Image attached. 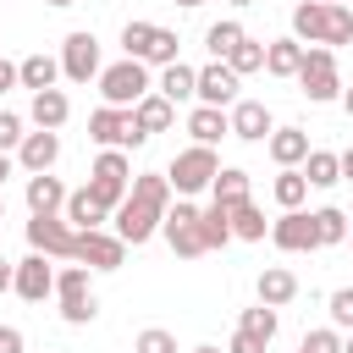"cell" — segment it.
I'll use <instances>...</instances> for the list:
<instances>
[{
    "label": "cell",
    "instance_id": "cell-10",
    "mask_svg": "<svg viewBox=\"0 0 353 353\" xmlns=\"http://www.w3.org/2000/svg\"><path fill=\"white\" fill-rule=\"evenodd\" d=\"M11 292L22 298V303H44L50 292H55V265H50V254H28V259H17V270H11Z\"/></svg>",
    "mask_w": 353,
    "mask_h": 353
},
{
    "label": "cell",
    "instance_id": "cell-33",
    "mask_svg": "<svg viewBox=\"0 0 353 353\" xmlns=\"http://www.w3.org/2000/svg\"><path fill=\"white\" fill-rule=\"evenodd\" d=\"M199 232H204V248H226L232 243V215L221 204H210V210H199Z\"/></svg>",
    "mask_w": 353,
    "mask_h": 353
},
{
    "label": "cell",
    "instance_id": "cell-57",
    "mask_svg": "<svg viewBox=\"0 0 353 353\" xmlns=\"http://www.w3.org/2000/svg\"><path fill=\"white\" fill-rule=\"evenodd\" d=\"M347 243H353V221H347Z\"/></svg>",
    "mask_w": 353,
    "mask_h": 353
},
{
    "label": "cell",
    "instance_id": "cell-45",
    "mask_svg": "<svg viewBox=\"0 0 353 353\" xmlns=\"http://www.w3.org/2000/svg\"><path fill=\"white\" fill-rule=\"evenodd\" d=\"M226 353H265V342H259V336H248V331H237Z\"/></svg>",
    "mask_w": 353,
    "mask_h": 353
},
{
    "label": "cell",
    "instance_id": "cell-15",
    "mask_svg": "<svg viewBox=\"0 0 353 353\" xmlns=\"http://www.w3.org/2000/svg\"><path fill=\"white\" fill-rule=\"evenodd\" d=\"M55 160H61V138H55L50 127H39V132H22V143H17V165H22L28 176L50 171Z\"/></svg>",
    "mask_w": 353,
    "mask_h": 353
},
{
    "label": "cell",
    "instance_id": "cell-50",
    "mask_svg": "<svg viewBox=\"0 0 353 353\" xmlns=\"http://www.w3.org/2000/svg\"><path fill=\"white\" fill-rule=\"evenodd\" d=\"M342 110H347V116H353V88H342Z\"/></svg>",
    "mask_w": 353,
    "mask_h": 353
},
{
    "label": "cell",
    "instance_id": "cell-32",
    "mask_svg": "<svg viewBox=\"0 0 353 353\" xmlns=\"http://www.w3.org/2000/svg\"><path fill=\"white\" fill-rule=\"evenodd\" d=\"M309 221H314V243H320V248H336V243H347V215H342L336 204H325V210H309Z\"/></svg>",
    "mask_w": 353,
    "mask_h": 353
},
{
    "label": "cell",
    "instance_id": "cell-51",
    "mask_svg": "<svg viewBox=\"0 0 353 353\" xmlns=\"http://www.w3.org/2000/svg\"><path fill=\"white\" fill-rule=\"evenodd\" d=\"M193 353H221V347H215V342H204V347H193Z\"/></svg>",
    "mask_w": 353,
    "mask_h": 353
},
{
    "label": "cell",
    "instance_id": "cell-39",
    "mask_svg": "<svg viewBox=\"0 0 353 353\" xmlns=\"http://www.w3.org/2000/svg\"><path fill=\"white\" fill-rule=\"evenodd\" d=\"M132 353H176V336H171L165 325H149V331H138Z\"/></svg>",
    "mask_w": 353,
    "mask_h": 353
},
{
    "label": "cell",
    "instance_id": "cell-25",
    "mask_svg": "<svg viewBox=\"0 0 353 353\" xmlns=\"http://www.w3.org/2000/svg\"><path fill=\"white\" fill-rule=\"evenodd\" d=\"M243 199H248V171H237V165H221V171H215V182H210V204L232 210V204H243Z\"/></svg>",
    "mask_w": 353,
    "mask_h": 353
},
{
    "label": "cell",
    "instance_id": "cell-38",
    "mask_svg": "<svg viewBox=\"0 0 353 353\" xmlns=\"http://www.w3.org/2000/svg\"><path fill=\"white\" fill-rule=\"evenodd\" d=\"M149 39H154V22H127V28H121V50H127L132 61H143Z\"/></svg>",
    "mask_w": 353,
    "mask_h": 353
},
{
    "label": "cell",
    "instance_id": "cell-16",
    "mask_svg": "<svg viewBox=\"0 0 353 353\" xmlns=\"http://www.w3.org/2000/svg\"><path fill=\"white\" fill-rule=\"evenodd\" d=\"M226 121H232V138H243V143H265L270 138V110L259 99H237L226 110Z\"/></svg>",
    "mask_w": 353,
    "mask_h": 353
},
{
    "label": "cell",
    "instance_id": "cell-5",
    "mask_svg": "<svg viewBox=\"0 0 353 353\" xmlns=\"http://www.w3.org/2000/svg\"><path fill=\"white\" fill-rule=\"evenodd\" d=\"M149 88H154V83H149V66H143V61H132V55H121L116 66H99V94H105V105L132 110Z\"/></svg>",
    "mask_w": 353,
    "mask_h": 353
},
{
    "label": "cell",
    "instance_id": "cell-7",
    "mask_svg": "<svg viewBox=\"0 0 353 353\" xmlns=\"http://www.w3.org/2000/svg\"><path fill=\"white\" fill-rule=\"evenodd\" d=\"M55 303H61V320H66V325H88V320L99 314V303H94V292H88V270H83V265L55 270Z\"/></svg>",
    "mask_w": 353,
    "mask_h": 353
},
{
    "label": "cell",
    "instance_id": "cell-23",
    "mask_svg": "<svg viewBox=\"0 0 353 353\" xmlns=\"http://www.w3.org/2000/svg\"><path fill=\"white\" fill-rule=\"evenodd\" d=\"M55 77H61V55H44V50H39V55L17 61V83L33 88V94H39V88H55Z\"/></svg>",
    "mask_w": 353,
    "mask_h": 353
},
{
    "label": "cell",
    "instance_id": "cell-36",
    "mask_svg": "<svg viewBox=\"0 0 353 353\" xmlns=\"http://www.w3.org/2000/svg\"><path fill=\"white\" fill-rule=\"evenodd\" d=\"M176 50H182V39H176L171 28H154V39H149V50H143V66H171Z\"/></svg>",
    "mask_w": 353,
    "mask_h": 353
},
{
    "label": "cell",
    "instance_id": "cell-49",
    "mask_svg": "<svg viewBox=\"0 0 353 353\" xmlns=\"http://www.w3.org/2000/svg\"><path fill=\"white\" fill-rule=\"evenodd\" d=\"M11 171H17V160H11L6 149H0V188H6V176H11Z\"/></svg>",
    "mask_w": 353,
    "mask_h": 353
},
{
    "label": "cell",
    "instance_id": "cell-19",
    "mask_svg": "<svg viewBox=\"0 0 353 353\" xmlns=\"http://www.w3.org/2000/svg\"><path fill=\"white\" fill-rule=\"evenodd\" d=\"M188 132H193V143H210V149H215V143L232 132V121H226L221 105H193V110H188Z\"/></svg>",
    "mask_w": 353,
    "mask_h": 353
},
{
    "label": "cell",
    "instance_id": "cell-18",
    "mask_svg": "<svg viewBox=\"0 0 353 353\" xmlns=\"http://www.w3.org/2000/svg\"><path fill=\"white\" fill-rule=\"evenodd\" d=\"M61 215H66V226H72V232H94V226H105V215H110V210H105L88 188H77V193H66Z\"/></svg>",
    "mask_w": 353,
    "mask_h": 353
},
{
    "label": "cell",
    "instance_id": "cell-31",
    "mask_svg": "<svg viewBox=\"0 0 353 353\" xmlns=\"http://www.w3.org/2000/svg\"><path fill=\"white\" fill-rule=\"evenodd\" d=\"M298 171L309 176V188H336V182H342V165H336V154H331V149H309Z\"/></svg>",
    "mask_w": 353,
    "mask_h": 353
},
{
    "label": "cell",
    "instance_id": "cell-30",
    "mask_svg": "<svg viewBox=\"0 0 353 353\" xmlns=\"http://www.w3.org/2000/svg\"><path fill=\"white\" fill-rule=\"evenodd\" d=\"M226 215H232V237H243V243H259V237L270 232V221H265V210H259L254 199H243V204H232Z\"/></svg>",
    "mask_w": 353,
    "mask_h": 353
},
{
    "label": "cell",
    "instance_id": "cell-55",
    "mask_svg": "<svg viewBox=\"0 0 353 353\" xmlns=\"http://www.w3.org/2000/svg\"><path fill=\"white\" fill-rule=\"evenodd\" d=\"M0 221H6V193H0Z\"/></svg>",
    "mask_w": 353,
    "mask_h": 353
},
{
    "label": "cell",
    "instance_id": "cell-11",
    "mask_svg": "<svg viewBox=\"0 0 353 353\" xmlns=\"http://www.w3.org/2000/svg\"><path fill=\"white\" fill-rule=\"evenodd\" d=\"M28 248H39L50 259H72L77 254V232L66 226V215H33L28 221Z\"/></svg>",
    "mask_w": 353,
    "mask_h": 353
},
{
    "label": "cell",
    "instance_id": "cell-46",
    "mask_svg": "<svg viewBox=\"0 0 353 353\" xmlns=\"http://www.w3.org/2000/svg\"><path fill=\"white\" fill-rule=\"evenodd\" d=\"M17 88V61H0V94Z\"/></svg>",
    "mask_w": 353,
    "mask_h": 353
},
{
    "label": "cell",
    "instance_id": "cell-24",
    "mask_svg": "<svg viewBox=\"0 0 353 353\" xmlns=\"http://www.w3.org/2000/svg\"><path fill=\"white\" fill-rule=\"evenodd\" d=\"M298 66H303V44L298 39H270L265 44V72L270 77H298Z\"/></svg>",
    "mask_w": 353,
    "mask_h": 353
},
{
    "label": "cell",
    "instance_id": "cell-17",
    "mask_svg": "<svg viewBox=\"0 0 353 353\" xmlns=\"http://www.w3.org/2000/svg\"><path fill=\"white\" fill-rule=\"evenodd\" d=\"M132 121H138V132H143V138H154V132H165V127L176 121V105H171L165 94H154V88H149V94L132 105Z\"/></svg>",
    "mask_w": 353,
    "mask_h": 353
},
{
    "label": "cell",
    "instance_id": "cell-43",
    "mask_svg": "<svg viewBox=\"0 0 353 353\" xmlns=\"http://www.w3.org/2000/svg\"><path fill=\"white\" fill-rule=\"evenodd\" d=\"M17 143H22V116H17V110H0V149L11 154Z\"/></svg>",
    "mask_w": 353,
    "mask_h": 353
},
{
    "label": "cell",
    "instance_id": "cell-56",
    "mask_svg": "<svg viewBox=\"0 0 353 353\" xmlns=\"http://www.w3.org/2000/svg\"><path fill=\"white\" fill-rule=\"evenodd\" d=\"M232 6H254V0H232Z\"/></svg>",
    "mask_w": 353,
    "mask_h": 353
},
{
    "label": "cell",
    "instance_id": "cell-4",
    "mask_svg": "<svg viewBox=\"0 0 353 353\" xmlns=\"http://www.w3.org/2000/svg\"><path fill=\"white\" fill-rule=\"evenodd\" d=\"M215 171H221L215 149H210V143H188V149L165 165V182H171L176 199H193V193H204V188L215 182Z\"/></svg>",
    "mask_w": 353,
    "mask_h": 353
},
{
    "label": "cell",
    "instance_id": "cell-27",
    "mask_svg": "<svg viewBox=\"0 0 353 353\" xmlns=\"http://www.w3.org/2000/svg\"><path fill=\"white\" fill-rule=\"evenodd\" d=\"M243 39H248V28H243L237 17H226V22H210V28H204V50H210L215 61H226Z\"/></svg>",
    "mask_w": 353,
    "mask_h": 353
},
{
    "label": "cell",
    "instance_id": "cell-41",
    "mask_svg": "<svg viewBox=\"0 0 353 353\" xmlns=\"http://www.w3.org/2000/svg\"><path fill=\"white\" fill-rule=\"evenodd\" d=\"M325 309H331V325L336 331H353V287H336Z\"/></svg>",
    "mask_w": 353,
    "mask_h": 353
},
{
    "label": "cell",
    "instance_id": "cell-8",
    "mask_svg": "<svg viewBox=\"0 0 353 353\" xmlns=\"http://www.w3.org/2000/svg\"><path fill=\"white\" fill-rule=\"evenodd\" d=\"M88 138H94L99 149H138V143H149V138L138 132L132 110H121V105H99V110L88 116Z\"/></svg>",
    "mask_w": 353,
    "mask_h": 353
},
{
    "label": "cell",
    "instance_id": "cell-21",
    "mask_svg": "<svg viewBox=\"0 0 353 353\" xmlns=\"http://www.w3.org/2000/svg\"><path fill=\"white\" fill-rule=\"evenodd\" d=\"M61 204H66L61 176H50V171L28 176V215H61Z\"/></svg>",
    "mask_w": 353,
    "mask_h": 353
},
{
    "label": "cell",
    "instance_id": "cell-44",
    "mask_svg": "<svg viewBox=\"0 0 353 353\" xmlns=\"http://www.w3.org/2000/svg\"><path fill=\"white\" fill-rule=\"evenodd\" d=\"M22 347H28V336L17 325H0V353H22Z\"/></svg>",
    "mask_w": 353,
    "mask_h": 353
},
{
    "label": "cell",
    "instance_id": "cell-28",
    "mask_svg": "<svg viewBox=\"0 0 353 353\" xmlns=\"http://www.w3.org/2000/svg\"><path fill=\"white\" fill-rule=\"evenodd\" d=\"M193 77H199V66H182V61H171V66H160V83H154V94H165L171 105H182V99H193Z\"/></svg>",
    "mask_w": 353,
    "mask_h": 353
},
{
    "label": "cell",
    "instance_id": "cell-9",
    "mask_svg": "<svg viewBox=\"0 0 353 353\" xmlns=\"http://www.w3.org/2000/svg\"><path fill=\"white\" fill-rule=\"evenodd\" d=\"M61 77H66V83L99 77V39H94L88 28H77V33L61 39Z\"/></svg>",
    "mask_w": 353,
    "mask_h": 353
},
{
    "label": "cell",
    "instance_id": "cell-47",
    "mask_svg": "<svg viewBox=\"0 0 353 353\" xmlns=\"http://www.w3.org/2000/svg\"><path fill=\"white\" fill-rule=\"evenodd\" d=\"M336 165H342V182H353V143H347V149L336 154Z\"/></svg>",
    "mask_w": 353,
    "mask_h": 353
},
{
    "label": "cell",
    "instance_id": "cell-26",
    "mask_svg": "<svg viewBox=\"0 0 353 353\" xmlns=\"http://www.w3.org/2000/svg\"><path fill=\"white\" fill-rule=\"evenodd\" d=\"M292 298H298V276H292V270H281V265L259 270V303L281 309V303H292Z\"/></svg>",
    "mask_w": 353,
    "mask_h": 353
},
{
    "label": "cell",
    "instance_id": "cell-1",
    "mask_svg": "<svg viewBox=\"0 0 353 353\" xmlns=\"http://www.w3.org/2000/svg\"><path fill=\"white\" fill-rule=\"evenodd\" d=\"M165 210H171V182H165V171H143V176H132L127 199L110 210V215H116V237H121L127 248L149 243V237L160 232Z\"/></svg>",
    "mask_w": 353,
    "mask_h": 353
},
{
    "label": "cell",
    "instance_id": "cell-20",
    "mask_svg": "<svg viewBox=\"0 0 353 353\" xmlns=\"http://www.w3.org/2000/svg\"><path fill=\"white\" fill-rule=\"evenodd\" d=\"M265 149H270L276 165H303V154H309V132H303V127H270Z\"/></svg>",
    "mask_w": 353,
    "mask_h": 353
},
{
    "label": "cell",
    "instance_id": "cell-35",
    "mask_svg": "<svg viewBox=\"0 0 353 353\" xmlns=\"http://www.w3.org/2000/svg\"><path fill=\"white\" fill-rule=\"evenodd\" d=\"M88 176H105V182H132V160H127V149H99V160H94V171Z\"/></svg>",
    "mask_w": 353,
    "mask_h": 353
},
{
    "label": "cell",
    "instance_id": "cell-12",
    "mask_svg": "<svg viewBox=\"0 0 353 353\" xmlns=\"http://www.w3.org/2000/svg\"><path fill=\"white\" fill-rule=\"evenodd\" d=\"M237 88H243V77L226 66V61H210V66H199V77H193V99L199 105H237Z\"/></svg>",
    "mask_w": 353,
    "mask_h": 353
},
{
    "label": "cell",
    "instance_id": "cell-48",
    "mask_svg": "<svg viewBox=\"0 0 353 353\" xmlns=\"http://www.w3.org/2000/svg\"><path fill=\"white\" fill-rule=\"evenodd\" d=\"M11 270H17V265H11V259H0V292H11Z\"/></svg>",
    "mask_w": 353,
    "mask_h": 353
},
{
    "label": "cell",
    "instance_id": "cell-34",
    "mask_svg": "<svg viewBox=\"0 0 353 353\" xmlns=\"http://www.w3.org/2000/svg\"><path fill=\"white\" fill-rule=\"evenodd\" d=\"M237 331H248V336H259V342L270 347V336H276V309H270V303L243 309V314H237Z\"/></svg>",
    "mask_w": 353,
    "mask_h": 353
},
{
    "label": "cell",
    "instance_id": "cell-40",
    "mask_svg": "<svg viewBox=\"0 0 353 353\" xmlns=\"http://www.w3.org/2000/svg\"><path fill=\"white\" fill-rule=\"evenodd\" d=\"M298 347H303V353H342V331H336V325H320V331H309Z\"/></svg>",
    "mask_w": 353,
    "mask_h": 353
},
{
    "label": "cell",
    "instance_id": "cell-58",
    "mask_svg": "<svg viewBox=\"0 0 353 353\" xmlns=\"http://www.w3.org/2000/svg\"><path fill=\"white\" fill-rule=\"evenodd\" d=\"M298 353H303V347H298Z\"/></svg>",
    "mask_w": 353,
    "mask_h": 353
},
{
    "label": "cell",
    "instance_id": "cell-14",
    "mask_svg": "<svg viewBox=\"0 0 353 353\" xmlns=\"http://www.w3.org/2000/svg\"><path fill=\"white\" fill-rule=\"evenodd\" d=\"M270 243H276L281 254H309V248H320L309 210H281V221H270Z\"/></svg>",
    "mask_w": 353,
    "mask_h": 353
},
{
    "label": "cell",
    "instance_id": "cell-2",
    "mask_svg": "<svg viewBox=\"0 0 353 353\" xmlns=\"http://www.w3.org/2000/svg\"><path fill=\"white\" fill-rule=\"evenodd\" d=\"M292 39L298 44H353V11L342 0H298L292 6Z\"/></svg>",
    "mask_w": 353,
    "mask_h": 353
},
{
    "label": "cell",
    "instance_id": "cell-6",
    "mask_svg": "<svg viewBox=\"0 0 353 353\" xmlns=\"http://www.w3.org/2000/svg\"><path fill=\"white\" fill-rule=\"evenodd\" d=\"M160 237H165V243H171V254H182V259L210 254V248H204V232H199V204H193V199H176V204L165 210Z\"/></svg>",
    "mask_w": 353,
    "mask_h": 353
},
{
    "label": "cell",
    "instance_id": "cell-37",
    "mask_svg": "<svg viewBox=\"0 0 353 353\" xmlns=\"http://www.w3.org/2000/svg\"><path fill=\"white\" fill-rule=\"evenodd\" d=\"M226 66H232L237 77H248V72H265V44H259V39H243V44L226 55Z\"/></svg>",
    "mask_w": 353,
    "mask_h": 353
},
{
    "label": "cell",
    "instance_id": "cell-52",
    "mask_svg": "<svg viewBox=\"0 0 353 353\" xmlns=\"http://www.w3.org/2000/svg\"><path fill=\"white\" fill-rule=\"evenodd\" d=\"M44 6H77V0H44Z\"/></svg>",
    "mask_w": 353,
    "mask_h": 353
},
{
    "label": "cell",
    "instance_id": "cell-54",
    "mask_svg": "<svg viewBox=\"0 0 353 353\" xmlns=\"http://www.w3.org/2000/svg\"><path fill=\"white\" fill-rule=\"evenodd\" d=\"M342 353H353V336H347V342H342Z\"/></svg>",
    "mask_w": 353,
    "mask_h": 353
},
{
    "label": "cell",
    "instance_id": "cell-42",
    "mask_svg": "<svg viewBox=\"0 0 353 353\" xmlns=\"http://www.w3.org/2000/svg\"><path fill=\"white\" fill-rule=\"evenodd\" d=\"M127 188H132V182H105V176H88V193H94L105 210H116V204L127 199Z\"/></svg>",
    "mask_w": 353,
    "mask_h": 353
},
{
    "label": "cell",
    "instance_id": "cell-3",
    "mask_svg": "<svg viewBox=\"0 0 353 353\" xmlns=\"http://www.w3.org/2000/svg\"><path fill=\"white\" fill-rule=\"evenodd\" d=\"M298 94L309 105H331L342 99V72H336V50L325 44H303V66H298Z\"/></svg>",
    "mask_w": 353,
    "mask_h": 353
},
{
    "label": "cell",
    "instance_id": "cell-22",
    "mask_svg": "<svg viewBox=\"0 0 353 353\" xmlns=\"http://www.w3.org/2000/svg\"><path fill=\"white\" fill-rule=\"evenodd\" d=\"M28 116H33V127H50V132H61V127H66V116H72V99H66L61 88H39Z\"/></svg>",
    "mask_w": 353,
    "mask_h": 353
},
{
    "label": "cell",
    "instance_id": "cell-29",
    "mask_svg": "<svg viewBox=\"0 0 353 353\" xmlns=\"http://www.w3.org/2000/svg\"><path fill=\"white\" fill-rule=\"evenodd\" d=\"M270 199H276L281 210H303V199H309V176H303L298 165H281V176L270 182Z\"/></svg>",
    "mask_w": 353,
    "mask_h": 353
},
{
    "label": "cell",
    "instance_id": "cell-13",
    "mask_svg": "<svg viewBox=\"0 0 353 353\" xmlns=\"http://www.w3.org/2000/svg\"><path fill=\"white\" fill-rule=\"evenodd\" d=\"M72 259H83L88 270H121L127 265V243L116 237V232H77V254Z\"/></svg>",
    "mask_w": 353,
    "mask_h": 353
},
{
    "label": "cell",
    "instance_id": "cell-53",
    "mask_svg": "<svg viewBox=\"0 0 353 353\" xmlns=\"http://www.w3.org/2000/svg\"><path fill=\"white\" fill-rule=\"evenodd\" d=\"M176 6H188V11H193V6H204V0H176Z\"/></svg>",
    "mask_w": 353,
    "mask_h": 353
}]
</instances>
